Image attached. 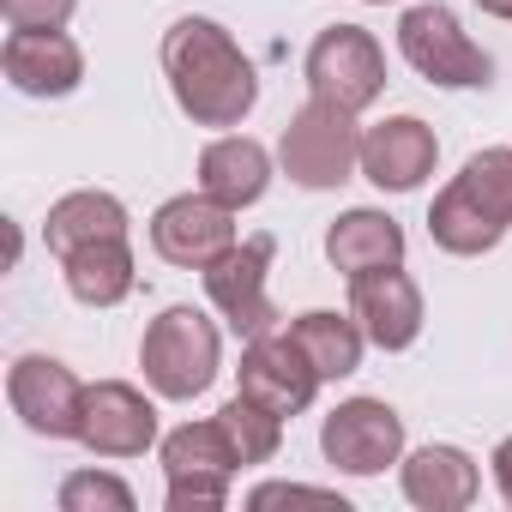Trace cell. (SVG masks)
I'll return each mask as SVG.
<instances>
[{
	"mask_svg": "<svg viewBox=\"0 0 512 512\" xmlns=\"http://www.w3.org/2000/svg\"><path fill=\"white\" fill-rule=\"evenodd\" d=\"M163 79L193 127H241L260 103V73L217 19H175L163 31Z\"/></svg>",
	"mask_w": 512,
	"mask_h": 512,
	"instance_id": "obj_1",
	"label": "cell"
},
{
	"mask_svg": "<svg viewBox=\"0 0 512 512\" xmlns=\"http://www.w3.org/2000/svg\"><path fill=\"white\" fill-rule=\"evenodd\" d=\"M512 229V145L476 151L428 205V235L452 260L494 253Z\"/></svg>",
	"mask_w": 512,
	"mask_h": 512,
	"instance_id": "obj_2",
	"label": "cell"
},
{
	"mask_svg": "<svg viewBox=\"0 0 512 512\" xmlns=\"http://www.w3.org/2000/svg\"><path fill=\"white\" fill-rule=\"evenodd\" d=\"M139 368H145V380H151L157 398L193 404L199 392H211V380H217V368H223V338H217V326H211L199 308L175 302V308H163V314L145 326V338H139Z\"/></svg>",
	"mask_w": 512,
	"mask_h": 512,
	"instance_id": "obj_3",
	"label": "cell"
},
{
	"mask_svg": "<svg viewBox=\"0 0 512 512\" xmlns=\"http://www.w3.org/2000/svg\"><path fill=\"white\" fill-rule=\"evenodd\" d=\"M278 163L296 187L308 193H326V187H344L356 169H362V133H356V115L326 103V97H308L284 139H278Z\"/></svg>",
	"mask_w": 512,
	"mask_h": 512,
	"instance_id": "obj_4",
	"label": "cell"
},
{
	"mask_svg": "<svg viewBox=\"0 0 512 512\" xmlns=\"http://www.w3.org/2000/svg\"><path fill=\"white\" fill-rule=\"evenodd\" d=\"M398 55L440 91H482L494 85V61L482 43L464 37L458 13L440 7V0H422V7H410L398 19Z\"/></svg>",
	"mask_w": 512,
	"mask_h": 512,
	"instance_id": "obj_5",
	"label": "cell"
},
{
	"mask_svg": "<svg viewBox=\"0 0 512 512\" xmlns=\"http://www.w3.org/2000/svg\"><path fill=\"white\" fill-rule=\"evenodd\" d=\"M241 458L223 434V422H181L175 434H163V506L169 512H211L229 500V482H235Z\"/></svg>",
	"mask_w": 512,
	"mask_h": 512,
	"instance_id": "obj_6",
	"label": "cell"
},
{
	"mask_svg": "<svg viewBox=\"0 0 512 512\" xmlns=\"http://www.w3.org/2000/svg\"><path fill=\"white\" fill-rule=\"evenodd\" d=\"M302 73H308V97H326V103L362 115L386 91V49L362 25H332V31L314 37Z\"/></svg>",
	"mask_w": 512,
	"mask_h": 512,
	"instance_id": "obj_7",
	"label": "cell"
},
{
	"mask_svg": "<svg viewBox=\"0 0 512 512\" xmlns=\"http://www.w3.org/2000/svg\"><path fill=\"white\" fill-rule=\"evenodd\" d=\"M272 260H278V235H247V241H235L223 260H211L205 266V296H211V308L229 320V332L235 338H266V332H278V308H272V296H266V272H272Z\"/></svg>",
	"mask_w": 512,
	"mask_h": 512,
	"instance_id": "obj_8",
	"label": "cell"
},
{
	"mask_svg": "<svg viewBox=\"0 0 512 512\" xmlns=\"http://www.w3.org/2000/svg\"><path fill=\"white\" fill-rule=\"evenodd\" d=\"M320 452L344 476H380L404 458V416L386 398H344L320 422Z\"/></svg>",
	"mask_w": 512,
	"mask_h": 512,
	"instance_id": "obj_9",
	"label": "cell"
},
{
	"mask_svg": "<svg viewBox=\"0 0 512 512\" xmlns=\"http://www.w3.org/2000/svg\"><path fill=\"white\" fill-rule=\"evenodd\" d=\"M235 211L217 205L205 187L199 193H175L151 211V247L157 260L181 266V272H205L211 260H223V253L235 247Z\"/></svg>",
	"mask_w": 512,
	"mask_h": 512,
	"instance_id": "obj_10",
	"label": "cell"
},
{
	"mask_svg": "<svg viewBox=\"0 0 512 512\" xmlns=\"http://www.w3.org/2000/svg\"><path fill=\"white\" fill-rule=\"evenodd\" d=\"M7 404L37 440H79L85 380L55 356H19L7 368Z\"/></svg>",
	"mask_w": 512,
	"mask_h": 512,
	"instance_id": "obj_11",
	"label": "cell"
},
{
	"mask_svg": "<svg viewBox=\"0 0 512 512\" xmlns=\"http://www.w3.org/2000/svg\"><path fill=\"white\" fill-rule=\"evenodd\" d=\"M79 446L97 458H145L157 446V404L127 386V380H97L85 386L79 410Z\"/></svg>",
	"mask_w": 512,
	"mask_h": 512,
	"instance_id": "obj_12",
	"label": "cell"
},
{
	"mask_svg": "<svg viewBox=\"0 0 512 512\" xmlns=\"http://www.w3.org/2000/svg\"><path fill=\"white\" fill-rule=\"evenodd\" d=\"M241 398H253V404H266L272 416H302L308 404H314V392L326 386L320 374H314V362L296 350V338L290 332H266V338H247V350H241Z\"/></svg>",
	"mask_w": 512,
	"mask_h": 512,
	"instance_id": "obj_13",
	"label": "cell"
},
{
	"mask_svg": "<svg viewBox=\"0 0 512 512\" xmlns=\"http://www.w3.org/2000/svg\"><path fill=\"white\" fill-rule=\"evenodd\" d=\"M350 314L368 332V344L386 350V356L410 350L422 338V290L404 266H380V272L350 278Z\"/></svg>",
	"mask_w": 512,
	"mask_h": 512,
	"instance_id": "obj_14",
	"label": "cell"
},
{
	"mask_svg": "<svg viewBox=\"0 0 512 512\" xmlns=\"http://www.w3.org/2000/svg\"><path fill=\"white\" fill-rule=\"evenodd\" d=\"M434 163H440V139L416 115H392L362 133V175L380 193H416L434 175Z\"/></svg>",
	"mask_w": 512,
	"mask_h": 512,
	"instance_id": "obj_15",
	"label": "cell"
},
{
	"mask_svg": "<svg viewBox=\"0 0 512 512\" xmlns=\"http://www.w3.org/2000/svg\"><path fill=\"white\" fill-rule=\"evenodd\" d=\"M0 67H7V85L19 97H73L85 79V55L67 31H13L7 49H0Z\"/></svg>",
	"mask_w": 512,
	"mask_h": 512,
	"instance_id": "obj_16",
	"label": "cell"
},
{
	"mask_svg": "<svg viewBox=\"0 0 512 512\" xmlns=\"http://www.w3.org/2000/svg\"><path fill=\"white\" fill-rule=\"evenodd\" d=\"M398 482H404V500L422 506V512H464L476 506L482 494V470L464 446H416L404 464H398Z\"/></svg>",
	"mask_w": 512,
	"mask_h": 512,
	"instance_id": "obj_17",
	"label": "cell"
},
{
	"mask_svg": "<svg viewBox=\"0 0 512 512\" xmlns=\"http://www.w3.org/2000/svg\"><path fill=\"white\" fill-rule=\"evenodd\" d=\"M199 187L229 211L260 205L266 187H272V151L260 139H247V133H223V139H211L199 151Z\"/></svg>",
	"mask_w": 512,
	"mask_h": 512,
	"instance_id": "obj_18",
	"label": "cell"
},
{
	"mask_svg": "<svg viewBox=\"0 0 512 512\" xmlns=\"http://www.w3.org/2000/svg\"><path fill=\"white\" fill-rule=\"evenodd\" d=\"M326 260L344 278H362V272H380V266H404V229H398V217H386L374 205H356V211H344L326 229Z\"/></svg>",
	"mask_w": 512,
	"mask_h": 512,
	"instance_id": "obj_19",
	"label": "cell"
},
{
	"mask_svg": "<svg viewBox=\"0 0 512 512\" xmlns=\"http://www.w3.org/2000/svg\"><path fill=\"white\" fill-rule=\"evenodd\" d=\"M61 266H67V290H73V302H79V308H121V302L133 296V284H139L127 235L85 241L79 253H67Z\"/></svg>",
	"mask_w": 512,
	"mask_h": 512,
	"instance_id": "obj_20",
	"label": "cell"
},
{
	"mask_svg": "<svg viewBox=\"0 0 512 512\" xmlns=\"http://www.w3.org/2000/svg\"><path fill=\"white\" fill-rule=\"evenodd\" d=\"M109 235H127V205L115 193L79 187V193H67V199L49 205L43 241H49V253H61V260H67V253H79L85 241H109Z\"/></svg>",
	"mask_w": 512,
	"mask_h": 512,
	"instance_id": "obj_21",
	"label": "cell"
},
{
	"mask_svg": "<svg viewBox=\"0 0 512 512\" xmlns=\"http://www.w3.org/2000/svg\"><path fill=\"white\" fill-rule=\"evenodd\" d=\"M290 338L296 350L314 362L320 380H350L362 368V350H368V332L356 326V314H332V308H308L290 320Z\"/></svg>",
	"mask_w": 512,
	"mask_h": 512,
	"instance_id": "obj_22",
	"label": "cell"
},
{
	"mask_svg": "<svg viewBox=\"0 0 512 512\" xmlns=\"http://www.w3.org/2000/svg\"><path fill=\"white\" fill-rule=\"evenodd\" d=\"M217 422H223V434H229L241 470H247V464H272L278 446H284V416H272L266 404H253V398H241V392L217 410Z\"/></svg>",
	"mask_w": 512,
	"mask_h": 512,
	"instance_id": "obj_23",
	"label": "cell"
},
{
	"mask_svg": "<svg viewBox=\"0 0 512 512\" xmlns=\"http://www.w3.org/2000/svg\"><path fill=\"white\" fill-rule=\"evenodd\" d=\"M61 512H133V488L109 470H73L61 482Z\"/></svg>",
	"mask_w": 512,
	"mask_h": 512,
	"instance_id": "obj_24",
	"label": "cell"
},
{
	"mask_svg": "<svg viewBox=\"0 0 512 512\" xmlns=\"http://www.w3.org/2000/svg\"><path fill=\"white\" fill-rule=\"evenodd\" d=\"M79 0H0V13H7L13 31H67Z\"/></svg>",
	"mask_w": 512,
	"mask_h": 512,
	"instance_id": "obj_25",
	"label": "cell"
},
{
	"mask_svg": "<svg viewBox=\"0 0 512 512\" xmlns=\"http://www.w3.org/2000/svg\"><path fill=\"white\" fill-rule=\"evenodd\" d=\"M253 506H272V500H332L326 488H302V482H266V488H253L247 494Z\"/></svg>",
	"mask_w": 512,
	"mask_h": 512,
	"instance_id": "obj_26",
	"label": "cell"
},
{
	"mask_svg": "<svg viewBox=\"0 0 512 512\" xmlns=\"http://www.w3.org/2000/svg\"><path fill=\"white\" fill-rule=\"evenodd\" d=\"M488 464H494V488H500V500L512 506V434L494 446V458H488Z\"/></svg>",
	"mask_w": 512,
	"mask_h": 512,
	"instance_id": "obj_27",
	"label": "cell"
},
{
	"mask_svg": "<svg viewBox=\"0 0 512 512\" xmlns=\"http://www.w3.org/2000/svg\"><path fill=\"white\" fill-rule=\"evenodd\" d=\"M476 7H482L488 19H506V25H512V0H476Z\"/></svg>",
	"mask_w": 512,
	"mask_h": 512,
	"instance_id": "obj_28",
	"label": "cell"
},
{
	"mask_svg": "<svg viewBox=\"0 0 512 512\" xmlns=\"http://www.w3.org/2000/svg\"><path fill=\"white\" fill-rule=\"evenodd\" d=\"M368 7H386V0H368Z\"/></svg>",
	"mask_w": 512,
	"mask_h": 512,
	"instance_id": "obj_29",
	"label": "cell"
}]
</instances>
